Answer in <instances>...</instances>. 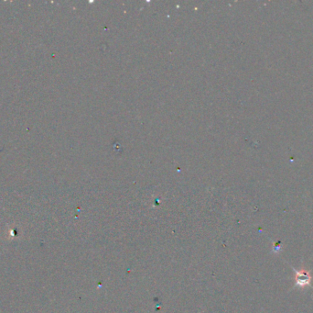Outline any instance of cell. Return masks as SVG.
I'll list each match as a JSON object with an SVG mask.
<instances>
[{
  "label": "cell",
  "mask_w": 313,
  "mask_h": 313,
  "mask_svg": "<svg viewBox=\"0 0 313 313\" xmlns=\"http://www.w3.org/2000/svg\"><path fill=\"white\" fill-rule=\"evenodd\" d=\"M292 270L295 272V286L294 288L304 289L306 287H312L313 276L310 270L306 268H302L301 270H297L294 267H291Z\"/></svg>",
  "instance_id": "obj_1"
},
{
  "label": "cell",
  "mask_w": 313,
  "mask_h": 313,
  "mask_svg": "<svg viewBox=\"0 0 313 313\" xmlns=\"http://www.w3.org/2000/svg\"><path fill=\"white\" fill-rule=\"evenodd\" d=\"M279 244H280V243L279 242V243H277V244L274 245V253H277V254H278L279 251H280V249H281V246H279Z\"/></svg>",
  "instance_id": "obj_2"
}]
</instances>
